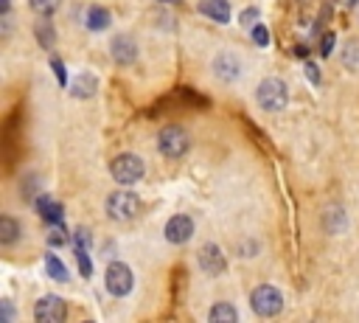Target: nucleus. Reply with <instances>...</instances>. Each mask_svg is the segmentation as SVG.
<instances>
[{
	"mask_svg": "<svg viewBox=\"0 0 359 323\" xmlns=\"http://www.w3.org/2000/svg\"><path fill=\"white\" fill-rule=\"evenodd\" d=\"M255 98H258V107L266 110V112H278L286 107L289 101V90L280 79H264L255 90Z\"/></svg>",
	"mask_w": 359,
	"mask_h": 323,
	"instance_id": "1",
	"label": "nucleus"
},
{
	"mask_svg": "<svg viewBox=\"0 0 359 323\" xmlns=\"http://www.w3.org/2000/svg\"><path fill=\"white\" fill-rule=\"evenodd\" d=\"M109 171H112V180L121 183V185H135L137 180H143L146 174V166L137 154H118L112 163H109Z\"/></svg>",
	"mask_w": 359,
	"mask_h": 323,
	"instance_id": "2",
	"label": "nucleus"
},
{
	"mask_svg": "<svg viewBox=\"0 0 359 323\" xmlns=\"http://www.w3.org/2000/svg\"><path fill=\"white\" fill-rule=\"evenodd\" d=\"M250 306H252V312L261 315V317H275V315L283 309V295H280V289H275V286H269V284H261V286L252 289Z\"/></svg>",
	"mask_w": 359,
	"mask_h": 323,
	"instance_id": "3",
	"label": "nucleus"
},
{
	"mask_svg": "<svg viewBox=\"0 0 359 323\" xmlns=\"http://www.w3.org/2000/svg\"><path fill=\"white\" fill-rule=\"evenodd\" d=\"M140 211V199L132 191H115L107 197V216L115 222H129L132 216H137Z\"/></svg>",
	"mask_w": 359,
	"mask_h": 323,
	"instance_id": "4",
	"label": "nucleus"
},
{
	"mask_svg": "<svg viewBox=\"0 0 359 323\" xmlns=\"http://www.w3.org/2000/svg\"><path fill=\"white\" fill-rule=\"evenodd\" d=\"M157 146H160V152L165 154V157H182L185 152H188V146H191V138H188V132L182 129V126H165L163 132H160V138H157Z\"/></svg>",
	"mask_w": 359,
	"mask_h": 323,
	"instance_id": "5",
	"label": "nucleus"
},
{
	"mask_svg": "<svg viewBox=\"0 0 359 323\" xmlns=\"http://www.w3.org/2000/svg\"><path fill=\"white\" fill-rule=\"evenodd\" d=\"M132 284H135V278H132V270H129L126 264L112 261V264L107 267V292H109V295L123 298V295L132 292Z\"/></svg>",
	"mask_w": 359,
	"mask_h": 323,
	"instance_id": "6",
	"label": "nucleus"
},
{
	"mask_svg": "<svg viewBox=\"0 0 359 323\" xmlns=\"http://www.w3.org/2000/svg\"><path fill=\"white\" fill-rule=\"evenodd\" d=\"M67 315V306L59 295H42L34 306V317L36 323H62Z\"/></svg>",
	"mask_w": 359,
	"mask_h": 323,
	"instance_id": "7",
	"label": "nucleus"
},
{
	"mask_svg": "<svg viewBox=\"0 0 359 323\" xmlns=\"http://www.w3.org/2000/svg\"><path fill=\"white\" fill-rule=\"evenodd\" d=\"M165 239L171 244H185L191 236H194V219L188 213H174L168 222H165Z\"/></svg>",
	"mask_w": 359,
	"mask_h": 323,
	"instance_id": "8",
	"label": "nucleus"
},
{
	"mask_svg": "<svg viewBox=\"0 0 359 323\" xmlns=\"http://www.w3.org/2000/svg\"><path fill=\"white\" fill-rule=\"evenodd\" d=\"M109 51H112V59H115L118 65H132V62L137 59V42H135L132 37H126V34H118V37L112 39Z\"/></svg>",
	"mask_w": 359,
	"mask_h": 323,
	"instance_id": "9",
	"label": "nucleus"
},
{
	"mask_svg": "<svg viewBox=\"0 0 359 323\" xmlns=\"http://www.w3.org/2000/svg\"><path fill=\"white\" fill-rule=\"evenodd\" d=\"M213 73H216L219 79H224V81H233V79H238V73H241V65H238L236 53H230V51H222V53H216V59H213Z\"/></svg>",
	"mask_w": 359,
	"mask_h": 323,
	"instance_id": "10",
	"label": "nucleus"
},
{
	"mask_svg": "<svg viewBox=\"0 0 359 323\" xmlns=\"http://www.w3.org/2000/svg\"><path fill=\"white\" fill-rule=\"evenodd\" d=\"M199 267H202L208 275L224 272V253H222L216 244H205L202 253H199Z\"/></svg>",
	"mask_w": 359,
	"mask_h": 323,
	"instance_id": "11",
	"label": "nucleus"
},
{
	"mask_svg": "<svg viewBox=\"0 0 359 323\" xmlns=\"http://www.w3.org/2000/svg\"><path fill=\"white\" fill-rule=\"evenodd\" d=\"M199 11H202L205 17H210V20H216V22H227V20H230V6H227V0H202V3H199Z\"/></svg>",
	"mask_w": 359,
	"mask_h": 323,
	"instance_id": "12",
	"label": "nucleus"
},
{
	"mask_svg": "<svg viewBox=\"0 0 359 323\" xmlns=\"http://www.w3.org/2000/svg\"><path fill=\"white\" fill-rule=\"evenodd\" d=\"M95 87H98V81L93 73H79L70 84V93H73V98H90L95 93Z\"/></svg>",
	"mask_w": 359,
	"mask_h": 323,
	"instance_id": "13",
	"label": "nucleus"
},
{
	"mask_svg": "<svg viewBox=\"0 0 359 323\" xmlns=\"http://www.w3.org/2000/svg\"><path fill=\"white\" fill-rule=\"evenodd\" d=\"M109 22H112V17H109V11L104 6H90L87 8V28L90 31H104Z\"/></svg>",
	"mask_w": 359,
	"mask_h": 323,
	"instance_id": "14",
	"label": "nucleus"
},
{
	"mask_svg": "<svg viewBox=\"0 0 359 323\" xmlns=\"http://www.w3.org/2000/svg\"><path fill=\"white\" fill-rule=\"evenodd\" d=\"M39 213H42V219H45V222H50V225H59V222H62V205H59V202H53L50 197L39 199Z\"/></svg>",
	"mask_w": 359,
	"mask_h": 323,
	"instance_id": "15",
	"label": "nucleus"
},
{
	"mask_svg": "<svg viewBox=\"0 0 359 323\" xmlns=\"http://www.w3.org/2000/svg\"><path fill=\"white\" fill-rule=\"evenodd\" d=\"M236 309L230 303H216L210 312H208V320L210 323H236Z\"/></svg>",
	"mask_w": 359,
	"mask_h": 323,
	"instance_id": "16",
	"label": "nucleus"
},
{
	"mask_svg": "<svg viewBox=\"0 0 359 323\" xmlns=\"http://www.w3.org/2000/svg\"><path fill=\"white\" fill-rule=\"evenodd\" d=\"M45 270L53 281H67V267L53 256V253H45Z\"/></svg>",
	"mask_w": 359,
	"mask_h": 323,
	"instance_id": "17",
	"label": "nucleus"
},
{
	"mask_svg": "<svg viewBox=\"0 0 359 323\" xmlns=\"http://www.w3.org/2000/svg\"><path fill=\"white\" fill-rule=\"evenodd\" d=\"M342 65H345L348 70L359 73V42H356V39H351V42L345 45V51H342Z\"/></svg>",
	"mask_w": 359,
	"mask_h": 323,
	"instance_id": "18",
	"label": "nucleus"
},
{
	"mask_svg": "<svg viewBox=\"0 0 359 323\" xmlns=\"http://www.w3.org/2000/svg\"><path fill=\"white\" fill-rule=\"evenodd\" d=\"M17 233H20V225H17L11 216H3V219H0V242H3V244H11V242L17 239Z\"/></svg>",
	"mask_w": 359,
	"mask_h": 323,
	"instance_id": "19",
	"label": "nucleus"
},
{
	"mask_svg": "<svg viewBox=\"0 0 359 323\" xmlns=\"http://www.w3.org/2000/svg\"><path fill=\"white\" fill-rule=\"evenodd\" d=\"M36 39L42 48H53V25L50 22H36Z\"/></svg>",
	"mask_w": 359,
	"mask_h": 323,
	"instance_id": "20",
	"label": "nucleus"
},
{
	"mask_svg": "<svg viewBox=\"0 0 359 323\" xmlns=\"http://www.w3.org/2000/svg\"><path fill=\"white\" fill-rule=\"evenodd\" d=\"M76 258H79V270H81V275L90 278V275H93V264H90V258H87V247H79V244H76Z\"/></svg>",
	"mask_w": 359,
	"mask_h": 323,
	"instance_id": "21",
	"label": "nucleus"
},
{
	"mask_svg": "<svg viewBox=\"0 0 359 323\" xmlns=\"http://www.w3.org/2000/svg\"><path fill=\"white\" fill-rule=\"evenodd\" d=\"M28 3H31V8H34L36 14H50V11L59 8L62 0H28Z\"/></svg>",
	"mask_w": 359,
	"mask_h": 323,
	"instance_id": "22",
	"label": "nucleus"
},
{
	"mask_svg": "<svg viewBox=\"0 0 359 323\" xmlns=\"http://www.w3.org/2000/svg\"><path fill=\"white\" fill-rule=\"evenodd\" d=\"M48 242H50V244H67V233L62 230V222L50 228V233H48Z\"/></svg>",
	"mask_w": 359,
	"mask_h": 323,
	"instance_id": "23",
	"label": "nucleus"
},
{
	"mask_svg": "<svg viewBox=\"0 0 359 323\" xmlns=\"http://www.w3.org/2000/svg\"><path fill=\"white\" fill-rule=\"evenodd\" d=\"M252 42L261 45V48L269 45V31H266L264 25H252Z\"/></svg>",
	"mask_w": 359,
	"mask_h": 323,
	"instance_id": "24",
	"label": "nucleus"
},
{
	"mask_svg": "<svg viewBox=\"0 0 359 323\" xmlns=\"http://www.w3.org/2000/svg\"><path fill=\"white\" fill-rule=\"evenodd\" d=\"M331 48H334V34H325V37H323V42H320V53H323V56H328V53H331Z\"/></svg>",
	"mask_w": 359,
	"mask_h": 323,
	"instance_id": "25",
	"label": "nucleus"
},
{
	"mask_svg": "<svg viewBox=\"0 0 359 323\" xmlns=\"http://www.w3.org/2000/svg\"><path fill=\"white\" fill-rule=\"evenodd\" d=\"M50 65H53V70H56V79H59V84L65 87V84H67V73H65V67H62V62H59V59H53Z\"/></svg>",
	"mask_w": 359,
	"mask_h": 323,
	"instance_id": "26",
	"label": "nucleus"
},
{
	"mask_svg": "<svg viewBox=\"0 0 359 323\" xmlns=\"http://www.w3.org/2000/svg\"><path fill=\"white\" fill-rule=\"evenodd\" d=\"M306 76H309V81H320V67L314 65V62H306Z\"/></svg>",
	"mask_w": 359,
	"mask_h": 323,
	"instance_id": "27",
	"label": "nucleus"
},
{
	"mask_svg": "<svg viewBox=\"0 0 359 323\" xmlns=\"http://www.w3.org/2000/svg\"><path fill=\"white\" fill-rule=\"evenodd\" d=\"M255 20H258V8H244V11H241V22H244V25H250V22H255Z\"/></svg>",
	"mask_w": 359,
	"mask_h": 323,
	"instance_id": "28",
	"label": "nucleus"
},
{
	"mask_svg": "<svg viewBox=\"0 0 359 323\" xmlns=\"http://www.w3.org/2000/svg\"><path fill=\"white\" fill-rule=\"evenodd\" d=\"M0 6H3L0 11H3V14H8V0H0Z\"/></svg>",
	"mask_w": 359,
	"mask_h": 323,
	"instance_id": "29",
	"label": "nucleus"
},
{
	"mask_svg": "<svg viewBox=\"0 0 359 323\" xmlns=\"http://www.w3.org/2000/svg\"><path fill=\"white\" fill-rule=\"evenodd\" d=\"M339 3H345V6H356L359 0H339Z\"/></svg>",
	"mask_w": 359,
	"mask_h": 323,
	"instance_id": "30",
	"label": "nucleus"
},
{
	"mask_svg": "<svg viewBox=\"0 0 359 323\" xmlns=\"http://www.w3.org/2000/svg\"><path fill=\"white\" fill-rule=\"evenodd\" d=\"M163 3H182V0H163Z\"/></svg>",
	"mask_w": 359,
	"mask_h": 323,
	"instance_id": "31",
	"label": "nucleus"
}]
</instances>
